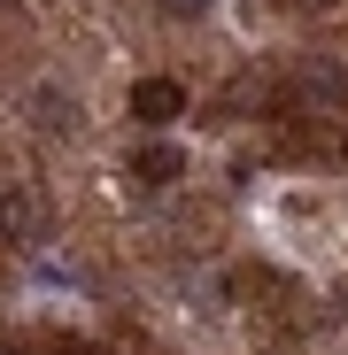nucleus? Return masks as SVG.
Wrapping results in <instances>:
<instances>
[{"instance_id":"f257e3e1","label":"nucleus","mask_w":348,"mask_h":355,"mask_svg":"<svg viewBox=\"0 0 348 355\" xmlns=\"http://www.w3.org/2000/svg\"><path fill=\"white\" fill-rule=\"evenodd\" d=\"M132 116L163 132V124H179V116H186V93L170 85V78H140V85H132Z\"/></svg>"},{"instance_id":"f03ea898","label":"nucleus","mask_w":348,"mask_h":355,"mask_svg":"<svg viewBox=\"0 0 348 355\" xmlns=\"http://www.w3.org/2000/svg\"><path fill=\"white\" fill-rule=\"evenodd\" d=\"M0 232H8V240H39V232H47L31 186H8V193H0Z\"/></svg>"},{"instance_id":"7ed1b4c3","label":"nucleus","mask_w":348,"mask_h":355,"mask_svg":"<svg viewBox=\"0 0 348 355\" xmlns=\"http://www.w3.org/2000/svg\"><path fill=\"white\" fill-rule=\"evenodd\" d=\"M179 170H186V155L170 147V139H155V147L132 155V178H140V186H179Z\"/></svg>"},{"instance_id":"20e7f679","label":"nucleus","mask_w":348,"mask_h":355,"mask_svg":"<svg viewBox=\"0 0 348 355\" xmlns=\"http://www.w3.org/2000/svg\"><path fill=\"white\" fill-rule=\"evenodd\" d=\"M31 108H39V124H47V132H63V124H78V101H63L54 85H39V93H31Z\"/></svg>"},{"instance_id":"39448f33","label":"nucleus","mask_w":348,"mask_h":355,"mask_svg":"<svg viewBox=\"0 0 348 355\" xmlns=\"http://www.w3.org/2000/svg\"><path fill=\"white\" fill-rule=\"evenodd\" d=\"M163 8H179V16H201V8H209V0H163Z\"/></svg>"},{"instance_id":"423d86ee","label":"nucleus","mask_w":348,"mask_h":355,"mask_svg":"<svg viewBox=\"0 0 348 355\" xmlns=\"http://www.w3.org/2000/svg\"><path fill=\"white\" fill-rule=\"evenodd\" d=\"M63 355H108V347H93V340H78V347H63Z\"/></svg>"},{"instance_id":"0eeeda50","label":"nucleus","mask_w":348,"mask_h":355,"mask_svg":"<svg viewBox=\"0 0 348 355\" xmlns=\"http://www.w3.org/2000/svg\"><path fill=\"white\" fill-rule=\"evenodd\" d=\"M310 8H333V0H310Z\"/></svg>"},{"instance_id":"6e6552de","label":"nucleus","mask_w":348,"mask_h":355,"mask_svg":"<svg viewBox=\"0 0 348 355\" xmlns=\"http://www.w3.org/2000/svg\"><path fill=\"white\" fill-rule=\"evenodd\" d=\"M340 155H348V139H340Z\"/></svg>"}]
</instances>
